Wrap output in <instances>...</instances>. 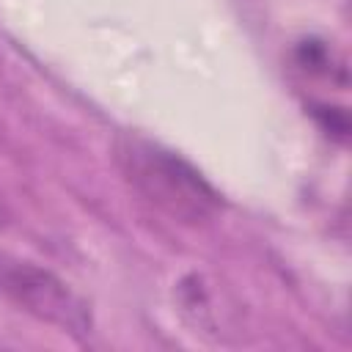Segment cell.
I'll return each instance as SVG.
<instances>
[{"mask_svg": "<svg viewBox=\"0 0 352 352\" xmlns=\"http://www.w3.org/2000/svg\"><path fill=\"white\" fill-rule=\"evenodd\" d=\"M116 165L129 187L179 223H206L223 209L220 192L179 154L140 135L116 140Z\"/></svg>", "mask_w": 352, "mask_h": 352, "instance_id": "cell-1", "label": "cell"}, {"mask_svg": "<svg viewBox=\"0 0 352 352\" xmlns=\"http://www.w3.org/2000/svg\"><path fill=\"white\" fill-rule=\"evenodd\" d=\"M0 294L19 311L69 336H88L94 327L88 302L55 272L0 253Z\"/></svg>", "mask_w": 352, "mask_h": 352, "instance_id": "cell-2", "label": "cell"}, {"mask_svg": "<svg viewBox=\"0 0 352 352\" xmlns=\"http://www.w3.org/2000/svg\"><path fill=\"white\" fill-rule=\"evenodd\" d=\"M176 302L182 316L190 322V327H195V333L204 336H220V324H217V314H214V302L212 294L204 283L201 275H184L176 286Z\"/></svg>", "mask_w": 352, "mask_h": 352, "instance_id": "cell-3", "label": "cell"}, {"mask_svg": "<svg viewBox=\"0 0 352 352\" xmlns=\"http://www.w3.org/2000/svg\"><path fill=\"white\" fill-rule=\"evenodd\" d=\"M297 63L305 72H319V74H330L333 69V52L322 44V41H302L297 47Z\"/></svg>", "mask_w": 352, "mask_h": 352, "instance_id": "cell-4", "label": "cell"}, {"mask_svg": "<svg viewBox=\"0 0 352 352\" xmlns=\"http://www.w3.org/2000/svg\"><path fill=\"white\" fill-rule=\"evenodd\" d=\"M327 110H330V113H324V107H319V110H316V116L322 118L324 129H327L330 135L346 138V132H349V121H346V113H344L341 107H327Z\"/></svg>", "mask_w": 352, "mask_h": 352, "instance_id": "cell-5", "label": "cell"}, {"mask_svg": "<svg viewBox=\"0 0 352 352\" xmlns=\"http://www.w3.org/2000/svg\"><path fill=\"white\" fill-rule=\"evenodd\" d=\"M8 223V206H6V201H3V195H0V228Z\"/></svg>", "mask_w": 352, "mask_h": 352, "instance_id": "cell-6", "label": "cell"}]
</instances>
